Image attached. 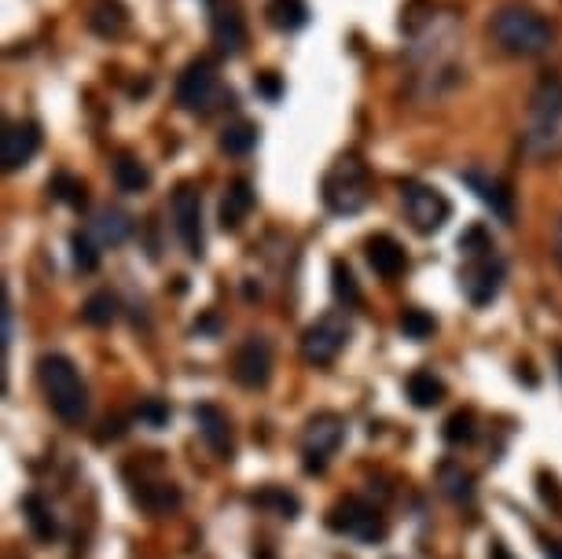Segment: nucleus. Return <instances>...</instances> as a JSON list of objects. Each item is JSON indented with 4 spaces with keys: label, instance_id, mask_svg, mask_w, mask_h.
<instances>
[{
    "label": "nucleus",
    "instance_id": "nucleus-34",
    "mask_svg": "<svg viewBox=\"0 0 562 559\" xmlns=\"http://www.w3.org/2000/svg\"><path fill=\"white\" fill-rule=\"evenodd\" d=\"M70 247H74V265H78L81 273H96V265H100V254H96V247H92L85 236H74V240H70Z\"/></svg>",
    "mask_w": 562,
    "mask_h": 559
},
{
    "label": "nucleus",
    "instance_id": "nucleus-8",
    "mask_svg": "<svg viewBox=\"0 0 562 559\" xmlns=\"http://www.w3.org/2000/svg\"><path fill=\"white\" fill-rule=\"evenodd\" d=\"M346 438V420L338 412H316L313 420L305 423L302 431V453H305V468L320 471L327 464V457L335 453Z\"/></svg>",
    "mask_w": 562,
    "mask_h": 559
},
{
    "label": "nucleus",
    "instance_id": "nucleus-22",
    "mask_svg": "<svg viewBox=\"0 0 562 559\" xmlns=\"http://www.w3.org/2000/svg\"><path fill=\"white\" fill-rule=\"evenodd\" d=\"M438 486L452 501H471L474 497V475L463 471V464H452V460L438 468Z\"/></svg>",
    "mask_w": 562,
    "mask_h": 559
},
{
    "label": "nucleus",
    "instance_id": "nucleus-37",
    "mask_svg": "<svg viewBox=\"0 0 562 559\" xmlns=\"http://www.w3.org/2000/svg\"><path fill=\"white\" fill-rule=\"evenodd\" d=\"M280 78L272 74V70H265V74H258V92L261 96H269V100H280Z\"/></svg>",
    "mask_w": 562,
    "mask_h": 559
},
{
    "label": "nucleus",
    "instance_id": "nucleus-23",
    "mask_svg": "<svg viewBox=\"0 0 562 559\" xmlns=\"http://www.w3.org/2000/svg\"><path fill=\"white\" fill-rule=\"evenodd\" d=\"M114 181H118L122 192H144L147 184H151V170L140 159H133V155H118V162H114Z\"/></svg>",
    "mask_w": 562,
    "mask_h": 559
},
{
    "label": "nucleus",
    "instance_id": "nucleus-40",
    "mask_svg": "<svg viewBox=\"0 0 562 559\" xmlns=\"http://www.w3.org/2000/svg\"><path fill=\"white\" fill-rule=\"evenodd\" d=\"M551 254H555V262L562 265V221H559V229H555V243H551Z\"/></svg>",
    "mask_w": 562,
    "mask_h": 559
},
{
    "label": "nucleus",
    "instance_id": "nucleus-32",
    "mask_svg": "<svg viewBox=\"0 0 562 559\" xmlns=\"http://www.w3.org/2000/svg\"><path fill=\"white\" fill-rule=\"evenodd\" d=\"M52 192H56V199H63L70 206H85V184L78 177H70V173H59L52 181Z\"/></svg>",
    "mask_w": 562,
    "mask_h": 559
},
{
    "label": "nucleus",
    "instance_id": "nucleus-14",
    "mask_svg": "<svg viewBox=\"0 0 562 559\" xmlns=\"http://www.w3.org/2000/svg\"><path fill=\"white\" fill-rule=\"evenodd\" d=\"M463 184H471L474 195H478L500 221H507V225L515 221V199H511V192H507V184L500 181V177H493V173H485V170H463Z\"/></svg>",
    "mask_w": 562,
    "mask_h": 559
},
{
    "label": "nucleus",
    "instance_id": "nucleus-27",
    "mask_svg": "<svg viewBox=\"0 0 562 559\" xmlns=\"http://www.w3.org/2000/svg\"><path fill=\"white\" fill-rule=\"evenodd\" d=\"M23 512L26 519H30V526H34V534L41 537V541H52L56 537V519H52V512H48V504L41 501V497H26L23 501Z\"/></svg>",
    "mask_w": 562,
    "mask_h": 559
},
{
    "label": "nucleus",
    "instance_id": "nucleus-11",
    "mask_svg": "<svg viewBox=\"0 0 562 559\" xmlns=\"http://www.w3.org/2000/svg\"><path fill=\"white\" fill-rule=\"evenodd\" d=\"M173 217H177L180 243L188 247L192 258H203V195L195 192L192 184H180L173 192Z\"/></svg>",
    "mask_w": 562,
    "mask_h": 559
},
{
    "label": "nucleus",
    "instance_id": "nucleus-26",
    "mask_svg": "<svg viewBox=\"0 0 562 559\" xmlns=\"http://www.w3.org/2000/svg\"><path fill=\"white\" fill-rule=\"evenodd\" d=\"M136 501L144 504L147 512H169V508L180 504V490L173 482H155V486H144V490L136 493Z\"/></svg>",
    "mask_w": 562,
    "mask_h": 559
},
{
    "label": "nucleus",
    "instance_id": "nucleus-38",
    "mask_svg": "<svg viewBox=\"0 0 562 559\" xmlns=\"http://www.w3.org/2000/svg\"><path fill=\"white\" fill-rule=\"evenodd\" d=\"M489 559H515L511 552H507L504 541H493V548H489Z\"/></svg>",
    "mask_w": 562,
    "mask_h": 559
},
{
    "label": "nucleus",
    "instance_id": "nucleus-12",
    "mask_svg": "<svg viewBox=\"0 0 562 559\" xmlns=\"http://www.w3.org/2000/svg\"><path fill=\"white\" fill-rule=\"evenodd\" d=\"M463 291H467V298H471V306H489L496 298V291H500V284H504V262L496 258V254H485V258H471V265L463 269L460 276Z\"/></svg>",
    "mask_w": 562,
    "mask_h": 559
},
{
    "label": "nucleus",
    "instance_id": "nucleus-3",
    "mask_svg": "<svg viewBox=\"0 0 562 559\" xmlns=\"http://www.w3.org/2000/svg\"><path fill=\"white\" fill-rule=\"evenodd\" d=\"M493 37L496 45L511 52V56L533 59L544 56L555 45V30L544 15L529 12V8H500L493 15Z\"/></svg>",
    "mask_w": 562,
    "mask_h": 559
},
{
    "label": "nucleus",
    "instance_id": "nucleus-18",
    "mask_svg": "<svg viewBox=\"0 0 562 559\" xmlns=\"http://www.w3.org/2000/svg\"><path fill=\"white\" fill-rule=\"evenodd\" d=\"M250 206H254V188H250V181H236L221 199V229L236 232L243 217L250 214Z\"/></svg>",
    "mask_w": 562,
    "mask_h": 559
},
{
    "label": "nucleus",
    "instance_id": "nucleus-16",
    "mask_svg": "<svg viewBox=\"0 0 562 559\" xmlns=\"http://www.w3.org/2000/svg\"><path fill=\"white\" fill-rule=\"evenodd\" d=\"M195 423H199V434L206 438V445L214 449L217 457H232V423L217 405H199L195 409Z\"/></svg>",
    "mask_w": 562,
    "mask_h": 559
},
{
    "label": "nucleus",
    "instance_id": "nucleus-21",
    "mask_svg": "<svg viewBox=\"0 0 562 559\" xmlns=\"http://www.w3.org/2000/svg\"><path fill=\"white\" fill-rule=\"evenodd\" d=\"M265 15H269V23L276 30L294 34V30H302L309 23V4L305 0H269V12Z\"/></svg>",
    "mask_w": 562,
    "mask_h": 559
},
{
    "label": "nucleus",
    "instance_id": "nucleus-29",
    "mask_svg": "<svg viewBox=\"0 0 562 559\" xmlns=\"http://www.w3.org/2000/svg\"><path fill=\"white\" fill-rule=\"evenodd\" d=\"M478 438V427H474V412L460 409L452 412L449 420H445V442L449 445H467Z\"/></svg>",
    "mask_w": 562,
    "mask_h": 559
},
{
    "label": "nucleus",
    "instance_id": "nucleus-30",
    "mask_svg": "<svg viewBox=\"0 0 562 559\" xmlns=\"http://www.w3.org/2000/svg\"><path fill=\"white\" fill-rule=\"evenodd\" d=\"M434 317L430 313H423V309H405L401 313V331H405V339H416V343H423V339H430L434 335Z\"/></svg>",
    "mask_w": 562,
    "mask_h": 559
},
{
    "label": "nucleus",
    "instance_id": "nucleus-10",
    "mask_svg": "<svg viewBox=\"0 0 562 559\" xmlns=\"http://www.w3.org/2000/svg\"><path fill=\"white\" fill-rule=\"evenodd\" d=\"M232 376H236L239 387H247V390L269 387V379H272V343H269V339L250 335L247 343L236 350Z\"/></svg>",
    "mask_w": 562,
    "mask_h": 559
},
{
    "label": "nucleus",
    "instance_id": "nucleus-41",
    "mask_svg": "<svg viewBox=\"0 0 562 559\" xmlns=\"http://www.w3.org/2000/svg\"><path fill=\"white\" fill-rule=\"evenodd\" d=\"M559 368H562V350H559Z\"/></svg>",
    "mask_w": 562,
    "mask_h": 559
},
{
    "label": "nucleus",
    "instance_id": "nucleus-24",
    "mask_svg": "<svg viewBox=\"0 0 562 559\" xmlns=\"http://www.w3.org/2000/svg\"><path fill=\"white\" fill-rule=\"evenodd\" d=\"M81 317L89 320L92 328H107V324H114V317H118V298H114L111 291H96V295L85 298Z\"/></svg>",
    "mask_w": 562,
    "mask_h": 559
},
{
    "label": "nucleus",
    "instance_id": "nucleus-13",
    "mask_svg": "<svg viewBox=\"0 0 562 559\" xmlns=\"http://www.w3.org/2000/svg\"><path fill=\"white\" fill-rule=\"evenodd\" d=\"M37 151H41V129L34 122H12V126H4V137H0V162H4V170H23L26 162H34Z\"/></svg>",
    "mask_w": 562,
    "mask_h": 559
},
{
    "label": "nucleus",
    "instance_id": "nucleus-7",
    "mask_svg": "<svg viewBox=\"0 0 562 559\" xmlns=\"http://www.w3.org/2000/svg\"><path fill=\"white\" fill-rule=\"evenodd\" d=\"M217 100H221V78H217V67L210 63V59H192L177 81V103L184 107V111L203 115V111L217 107Z\"/></svg>",
    "mask_w": 562,
    "mask_h": 559
},
{
    "label": "nucleus",
    "instance_id": "nucleus-1",
    "mask_svg": "<svg viewBox=\"0 0 562 559\" xmlns=\"http://www.w3.org/2000/svg\"><path fill=\"white\" fill-rule=\"evenodd\" d=\"M562 148V78L548 74L537 81L529 96V129L526 151L533 159H548Z\"/></svg>",
    "mask_w": 562,
    "mask_h": 559
},
{
    "label": "nucleus",
    "instance_id": "nucleus-39",
    "mask_svg": "<svg viewBox=\"0 0 562 559\" xmlns=\"http://www.w3.org/2000/svg\"><path fill=\"white\" fill-rule=\"evenodd\" d=\"M544 556H548V559H562V541H544Z\"/></svg>",
    "mask_w": 562,
    "mask_h": 559
},
{
    "label": "nucleus",
    "instance_id": "nucleus-5",
    "mask_svg": "<svg viewBox=\"0 0 562 559\" xmlns=\"http://www.w3.org/2000/svg\"><path fill=\"white\" fill-rule=\"evenodd\" d=\"M346 343H349V320L342 317V313H327V317H320L316 324L305 328L302 357L309 365L327 368V365H335L338 354L346 350Z\"/></svg>",
    "mask_w": 562,
    "mask_h": 559
},
{
    "label": "nucleus",
    "instance_id": "nucleus-31",
    "mask_svg": "<svg viewBox=\"0 0 562 559\" xmlns=\"http://www.w3.org/2000/svg\"><path fill=\"white\" fill-rule=\"evenodd\" d=\"M460 251L467 254V258H485V254H493V240H489V232L482 229V225H474V229H467L460 236Z\"/></svg>",
    "mask_w": 562,
    "mask_h": 559
},
{
    "label": "nucleus",
    "instance_id": "nucleus-6",
    "mask_svg": "<svg viewBox=\"0 0 562 559\" xmlns=\"http://www.w3.org/2000/svg\"><path fill=\"white\" fill-rule=\"evenodd\" d=\"M327 526L335 530V534H349L364 541V545H375V541H383L386 537V519L368 501H360V497H342V501L327 512Z\"/></svg>",
    "mask_w": 562,
    "mask_h": 559
},
{
    "label": "nucleus",
    "instance_id": "nucleus-33",
    "mask_svg": "<svg viewBox=\"0 0 562 559\" xmlns=\"http://www.w3.org/2000/svg\"><path fill=\"white\" fill-rule=\"evenodd\" d=\"M258 504H265V508H276V512L283 515V519H294L298 515V497L294 493H283V490H261L258 497H254Z\"/></svg>",
    "mask_w": 562,
    "mask_h": 559
},
{
    "label": "nucleus",
    "instance_id": "nucleus-25",
    "mask_svg": "<svg viewBox=\"0 0 562 559\" xmlns=\"http://www.w3.org/2000/svg\"><path fill=\"white\" fill-rule=\"evenodd\" d=\"M258 144V126L254 122H232V126L221 133V151L225 155H247Z\"/></svg>",
    "mask_w": 562,
    "mask_h": 559
},
{
    "label": "nucleus",
    "instance_id": "nucleus-35",
    "mask_svg": "<svg viewBox=\"0 0 562 559\" xmlns=\"http://www.w3.org/2000/svg\"><path fill=\"white\" fill-rule=\"evenodd\" d=\"M537 482H540V501L551 504V508H562L559 479H555V475H548V471H537Z\"/></svg>",
    "mask_w": 562,
    "mask_h": 559
},
{
    "label": "nucleus",
    "instance_id": "nucleus-9",
    "mask_svg": "<svg viewBox=\"0 0 562 559\" xmlns=\"http://www.w3.org/2000/svg\"><path fill=\"white\" fill-rule=\"evenodd\" d=\"M405 210L412 229L423 236L445 229V221L452 217V203L445 199V192L430 188V184H405Z\"/></svg>",
    "mask_w": 562,
    "mask_h": 559
},
{
    "label": "nucleus",
    "instance_id": "nucleus-15",
    "mask_svg": "<svg viewBox=\"0 0 562 559\" xmlns=\"http://www.w3.org/2000/svg\"><path fill=\"white\" fill-rule=\"evenodd\" d=\"M368 262L371 269L383 276V280H397L408 269V254L394 236H371L368 240Z\"/></svg>",
    "mask_w": 562,
    "mask_h": 559
},
{
    "label": "nucleus",
    "instance_id": "nucleus-4",
    "mask_svg": "<svg viewBox=\"0 0 562 559\" xmlns=\"http://www.w3.org/2000/svg\"><path fill=\"white\" fill-rule=\"evenodd\" d=\"M320 195L331 214H360L371 199V173L368 166L353 155H342V159L324 173V184H320Z\"/></svg>",
    "mask_w": 562,
    "mask_h": 559
},
{
    "label": "nucleus",
    "instance_id": "nucleus-28",
    "mask_svg": "<svg viewBox=\"0 0 562 559\" xmlns=\"http://www.w3.org/2000/svg\"><path fill=\"white\" fill-rule=\"evenodd\" d=\"M331 287H335V298H338V302H346V306H357V302H360L357 276H353V269H349L346 262H335V265H331Z\"/></svg>",
    "mask_w": 562,
    "mask_h": 559
},
{
    "label": "nucleus",
    "instance_id": "nucleus-19",
    "mask_svg": "<svg viewBox=\"0 0 562 559\" xmlns=\"http://www.w3.org/2000/svg\"><path fill=\"white\" fill-rule=\"evenodd\" d=\"M408 398L416 409H434L445 401V383H441L434 372H412L408 376Z\"/></svg>",
    "mask_w": 562,
    "mask_h": 559
},
{
    "label": "nucleus",
    "instance_id": "nucleus-36",
    "mask_svg": "<svg viewBox=\"0 0 562 559\" xmlns=\"http://www.w3.org/2000/svg\"><path fill=\"white\" fill-rule=\"evenodd\" d=\"M140 416H144V420L151 423V427H162V423L169 420V409L162 405V401H147L144 409H140Z\"/></svg>",
    "mask_w": 562,
    "mask_h": 559
},
{
    "label": "nucleus",
    "instance_id": "nucleus-17",
    "mask_svg": "<svg viewBox=\"0 0 562 559\" xmlns=\"http://www.w3.org/2000/svg\"><path fill=\"white\" fill-rule=\"evenodd\" d=\"M214 45L225 52V56H239L243 45H247V23L236 8H225V12L214 15Z\"/></svg>",
    "mask_w": 562,
    "mask_h": 559
},
{
    "label": "nucleus",
    "instance_id": "nucleus-2",
    "mask_svg": "<svg viewBox=\"0 0 562 559\" xmlns=\"http://www.w3.org/2000/svg\"><path fill=\"white\" fill-rule=\"evenodd\" d=\"M37 379H41V390H45L48 405L56 412L59 420L67 423H81L85 412H89V387L81 372L74 368V361L63 354H48L41 357L37 365Z\"/></svg>",
    "mask_w": 562,
    "mask_h": 559
},
{
    "label": "nucleus",
    "instance_id": "nucleus-20",
    "mask_svg": "<svg viewBox=\"0 0 562 559\" xmlns=\"http://www.w3.org/2000/svg\"><path fill=\"white\" fill-rule=\"evenodd\" d=\"M92 229H96V236H100L103 243H111V247H122L129 236H133V221H129V214H122V210H100L96 214V221H92Z\"/></svg>",
    "mask_w": 562,
    "mask_h": 559
}]
</instances>
